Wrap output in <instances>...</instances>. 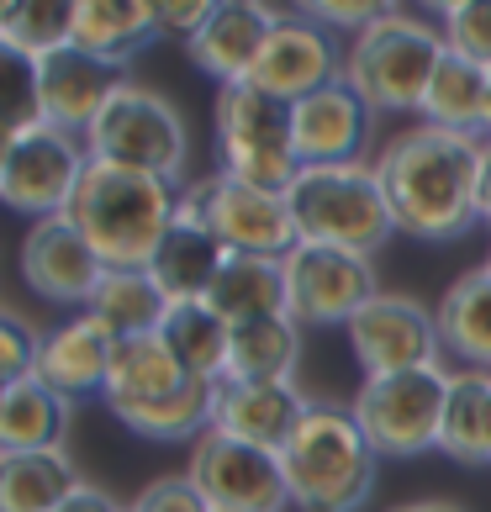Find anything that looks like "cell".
I'll list each match as a JSON object with an SVG mask.
<instances>
[{
  "instance_id": "obj_18",
  "label": "cell",
  "mask_w": 491,
  "mask_h": 512,
  "mask_svg": "<svg viewBox=\"0 0 491 512\" xmlns=\"http://www.w3.org/2000/svg\"><path fill=\"white\" fill-rule=\"evenodd\" d=\"M32 80H37V96H43V122L85 138L96 127L101 106L111 101V90L122 85V74L80 48H59L32 64Z\"/></svg>"
},
{
  "instance_id": "obj_16",
  "label": "cell",
  "mask_w": 491,
  "mask_h": 512,
  "mask_svg": "<svg viewBox=\"0 0 491 512\" xmlns=\"http://www.w3.org/2000/svg\"><path fill=\"white\" fill-rule=\"evenodd\" d=\"M296 132V164L301 169H328V164H370L375 143V111L338 80L317 96L291 106Z\"/></svg>"
},
{
  "instance_id": "obj_9",
  "label": "cell",
  "mask_w": 491,
  "mask_h": 512,
  "mask_svg": "<svg viewBox=\"0 0 491 512\" xmlns=\"http://www.w3.org/2000/svg\"><path fill=\"white\" fill-rule=\"evenodd\" d=\"M180 201L212 227V238L228 254H259V259H286L301 243V227L286 196L259 191V185L233 180L228 169H212V175L191 180L180 191Z\"/></svg>"
},
{
  "instance_id": "obj_2",
  "label": "cell",
  "mask_w": 491,
  "mask_h": 512,
  "mask_svg": "<svg viewBox=\"0 0 491 512\" xmlns=\"http://www.w3.org/2000/svg\"><path fill=\"white\" fill-rule=\"evenodd\" d=\"M64 217L85 233L106 270H148L164 233L180 217V185L90 159Z\"/></svg>"
},
{
  "instance_id": "obj_22",
  "label": "cell",
  "mask_w": 491,
  "mask_h": 512,
  "mask_svg": "<svg viewBox=\"0 0 491 512\" xmlns=\"http://www.w3.org/2000/svg\"><path fill=\"white\" fill-rule=\"evenodd\" d=\"M69 428H74V396L53 391L37 375L0 386V454L64 449Z\"/></svg>"
},
{
  "instance_id": "obj_4",
  "label": "cell",
  "mask_w": 491,
  "mask_h": 512,
  "mask_svg": "<svg viewBox=\"0 0 491 512\" xmlns=\"http://www.w3.org/2000/svg\"><path fill=\"white\" fill-rule=\"evenodd\" d=\"M301 243H323V249H349L375 259L396 233L391 201L381 191L375 164H328V169H301L286 191Z\"/></svg>"
},
{
  "instance_id": "obj_7",
  "label": "cell",
  "mask_w": 491,
  "mask_h": 512,
  "mask_svg": "<svg viewBox=\"0 0 491 512\" xmlns=\"http://www.w3.org/2000/svg\"><path fill=\"white\" fill-rule=\"evenodd\" d=\"M449 375L444 365L402 370V375H365L354 391V423L370 439L381 460H412V454L439 449L444 439V407H449Z\"/></svg>"
},
{
  "instance_id": "obj_5",
  "label": "cell",
  "mask_w": 491,
  "mask_h": 512,
  "mask_svg": "<svg viewBox=\"0 0 491 512\" xmlns=\"http://www.w3.org/2000/svg\"><path fill=\"white\" fill-rule=\"evenodd\" d=\"M439 22H423L412 11H386L375 27H365L344 48V85L370 111H418L433 69L444 59Z\"/></svg>"
},
{
  "instance_id": "obj_41",
  "label": "cell",
  "mask_w": 491,
  "mask_h": 512,
  "mask_svg": "<svg viewBox=\"0 0 491 512\" xmlns=\"http://www.w3.org/2000/svg\"><path fill=\"white\" fill-rule=\"evenodd\" d=\"M481 222L491 227V138H486V159H481Z\"/></svg>"
},
{
  "instance_id": "obj_21",
  "label": "cell",
  "mask_w": 491,
  "mask_h": 512,
  "mask_svg": "<svg viewBox=\"0 0 491 512\" xmlns=\"http://www.w3.org/2000/svg\"><path fill=\"white\" fill-rule=\"evenodd\" d=\"M191 381L196 375L175 359V349L164 344V333H143V338H122L117 344V359H111L101 402L111 407V417H117L127 407L169 402V396H180Z\"/></svg>"
},
{
  "instance_id": "obj_38",
  "label": "cell",
  "mask_w": 491,
  "mask_h": 512,
  "mask_svg": "<svg viewBox=\"0 0 491 512\" xmlns=\"http://www.w3.org/2000/svg\"><path fill=\"white\" fill-rule=\"evenodd\" d=\"M212 6H217V0H159V6H154L159 37H180V43H191V37L206 27Z\"/></svg>"
},
{
  "instance_id": "obj_6",
  "label": "cell",
  "mask_w": 491,
  "mask_h": 512,
  "mask_svg": "<svg viewBox=\"0 0 491 512\" xmlns=\"http://www.w3.org/2000/svg\"><path fill=\"white\" fill-rule=\"evenodd\" d=\"M85 148L96 164L138 169V175L180 185L185 159H191V132H185V117L175 111V101L159 96L154 85H138L122 74V85L111 90V101L101 106L96 127L85 132Z\"/></svg>"
},
{
  "instance_id": "obj_3",
  "label": "cell",
  "mask_w": 491,
  "mask_h": 512,
  "mask_svg": "<svg viewBox=\"0 0 491 512\" xmlns=\"http://www.w3.org/2000/svg\"><path fill=\"white\" fill-rule=\"evenodd\" d=\"M280 470L296 512H365L375 497L381 454L370 449L349 407L312 402L291 444L280 449Z\"/></svg>"
},
{
  "instance_id": "obj_28",
  "label": "cell",
  "mask_w": 491,
  "mask_h": 512,
  "mask_svg": "<svg viewBox=\"0 0 491 512\" xmlns=\"http://www.w3.org/2000/svg\"><path fill=\"white\" fill-rule=\"evenodd\" d=\"M301 365V328L291 317H259L233 328L228 349V375L238 386H291Z\"/></svg>"
},
{
  "instance_id": "obj_34",
  "label": "cell",
  "mask_w": 491,
  "mask_h": 512,
  "mask_svg": "<svg viewBox=\"0 0 491 512\" xmlns=\"http://www.w3.org/2000/svg\"><path fill=\"white\" fill-rule=\"evenodd\" d=\"M439 32L449 53L491 69V0H449L439 11Z\"/></svg>"
},
{
  "instance_id": "obj_13",
  "label": "cell",
  "mask_w": 491,
  "mask_h": 512,
  "mask_svg": "<svg viewBox=\"0 0 491 512\" xmlns=\"http://www.w3.org/2000/svg\"><path fill=\"white\" fill-rule=\"evenodd\" d=\"M338 80H344L338 37L296 6V11L275 16V27H270V37H264V48H259V59H254L243 85H254L259 96H270L280 106H296V101L317 96V90L338 85Z\"/></svg>"
},
{
  "instance_id": "obj_26",
  "label": "cell",
  "mask_w": 491,
  "mask_h": 512,
  "mask_svg": "<svg viewBox=\"0 0 491 512\" xmlns=\"http://www.w3.org/2000/svg\"><path fill=\"white\" fill-rule=\"evenodd\" d=\"M486 111H491V69L460 59V53H444L428 90H423L418 117L428 127H444V132L486 138Z\"/></svg>"
},
{
  "instance_id": "obj_12",
  "label": "cell",
  "mask_w": 491,
  "mask_h": 512,
  "mask_svg": "<svg viewBox=\"0 0 491 512\" xmlns=\"http://www.w3.org/2000/svg\"><path fill=\"white\" fill-rule=\"evenodd\" d=\"M185 476L196 481L212 512H291V486L275 449L238 444L228 433H201Z\"/></svg>"
},
{
  "instance_id": "obj_23",
  "label": "cell",
  "mask_w": 491,
  "mask_h": 512,
  "mask_svg": "<svg viewBox=\"0 0 491 512\" xmlns=\"http://www.w3.org/2000/svg\"><path fill=\"white\" fill-rule=\"evenodd\" d=\"M222 264H228V249H222V243L212 238V227H206L191 206L180 201L175 227L164 233L154 264H148V275L159 280V291L169 296V307H175V301H206V291H212V280H217Z\"/></svg>"
},
{
  "instance_id": "obj_42",
  "label": "cell",
  "mask_w": 491,
  "mask_h": 512,
  "mask_svg": "<svg viewBox=\"0 0 491 512\" xmlns=\"http://www.w3.org/2000/svg\"><path fill=\"white\" fill-rule=\"evenodd\" d=\"M486 138H491V111H486Z\"/></svg>"
},
{
  "instance_id": "obj_8",
  "label": "cell",
  "mask_w": 491,
  "mask_h": 512,
  "mask_svg": "<svg viewBox=\"0 0 491 512\" xmlns=\"http://www.w3.org/2000/svg\"><path fill=\"white\" fill-rule=\"evenodd\" d=\"M217 127V154L222 169L243 185L286 196L301 164H296V132H291V106L259 96L254 85H222L212 106Z\"/></svg>"
},
{
  "instance_id": "obj_27",
  "label": "cell",
  "mask_w": 491,
  "mask_h": 512,
  "mask_svg": "<svg viewBox=\"0 0 491 512\" xmlns=\"http://www.w3.org/2000/svg\"><path fill=\"white\" fill-rule=\"evenodd\" d=\"M206 307L222 312L233 328L259 317H286V264L259 254H228L212 291H206Z\"/></svg>"
},
{
  "instance_id": "obj_31",
  "label": "cell",
  "mask_w": 491,
  "mask_h": 512,
  "mask_svg": "<svg viewBox=\"0 0 491 512\" xmlns=\"http://www.w3.org/2000/svg\"><path fill=\"white\" fill-rule=\"evenodd\" d=\"M439 449L455 465H470V470L491 465V370H455L449 375V407H444Z\"/></svg>"
},
{
  "instance_id": "obj_29",
  "label": "cell",
  "mask_w": 491,
  "mask_h": 512,
  "mask_svg": "<svg viewBox=\"0 0 491 512\" xmlns=\"http://www.w3.org/2000/svg\"><path fill=\"white\" fill-rule=\"evenodd\" d=\"M80 486L69 449L0 454V512H59Z\"/></svg>"
},
{
  "instance_id": "obj_43",
  "label": "cell",
  "mask_w": 491,
  "mask_h": 512,
  "mask_svg": "<svg viewBox=\"0 0 491 512\" xmlns=\"http://www.w3.org/2000/svg\"><path fill=\"white\" fill-rule=\"evenodd\" d=\"M481 264H486V270H491V249H486V259H481Z\"/></svg>"
},
{
  "instance_id": "obj_25",
  "label": "cell",
  "mask_w": 491,
  "mask_h": 512,
  "mask_svg": "<svg viewBox=\"0 0 491 512\" xmlns=\"http://www.w3.org/2000/svg\"><path fill=\"white\" fill-rule=\"evenodd\" d=\"M148 43H159V16L148 0H80L74 11V48L111 69H127Z\"/></svg>"
},
{
  "instance_id": "obj_37",
  "label": "cell",
  "mask_w": 491,
  "mask_h": 512,
  "mask_svg": "<svg viewBox=\"0 0 491 512\" xmlns=\"http://www.w3.org/2000/svg\"><path fill=\"white\" fill-rule=\"evenodd\" d=\"M301 11H307L312 22H323L328 32H333V27H349L354 37H360L365 27L381 22L391 6H381V0H360V6H354V0H317V6H301Z\"/></svg>"
},
{
  "instance_id": "obj_19",
  "label": "cell",
  "mask_w": 491,
  "mask_h": 512,
  "mask_svg": "<svg viewBox=\"0 0 491 512\" xmlns=\"http://www.w3.org/2000/svg\"><path fill=\"white\" fill-rule=\"evenodd\" d=\"M111 359H117V338H111V328L96 322L90 312H74V317L53 322V328L43 333V349H37V370L32 375L80 402V396H90V391H106Z\"/></svg>"
},
{
  "instance_id": "obj_36",
  "label": "cell",
  "mask_w": 491,
  "mask_h": 512,
  "mask_svg": "<svg viewBox=\"0 0 491 512\" xmlns=\"http://www.w3.org/2000/svg\"><path fill=\"white\" fill-rule=\"evenodd\" d=\"M127 512H212V507H206V497L196 491V481L180 470V476H154L127 502Z\"/></svg>"
},
{
  "instance_id": "obj_1",
  "label": "cell",
  "mask_w": 491,
  "mask_h": 512,
  "mask_svg": "<svg viewBox=\"0 0 491 512\" xmlns=\"http://www.w3.org/2000/svg\"><path fill=\"white\" fill-rule=\"evenodd\" d=\"M481 159L486 138L444 127H402L375 154V175L391 201L396 233L423 243H455L481 222Z\"/></svg>"
},
{
  "instance_id": "obj_20",
  "label": "cell",
  "mask_w": 491,
  "mask_h": 512,
  "mask_svg": "<svg viewBox=\"0 0 491 512\" xmlns=\"http://www.w3.org/2000/svg\"><path fill=\"white\" fill-rule=\"evenodd\" d=\"M307 396L291 386H238V381H217V402H212V433H228L238 444L254 449H286L291 433L307 417Z\"/></svg>"
},
{
  "instance_id": "obj_15",
  "label": "cell",
  "mask_w": 491,
  "mask_h": 512,
  "mask_svg": "<svg viewBox=\"0 0 491 512\" xmlns=\"http://www.w3.org/2000/svg\"><path fill=\"white\" fill-rule=\"evenodd\" d=\"M22 280L32 286V296L53 301V307H90V296H96L106 264L101 254L85 243V233L74 227L69 217H43L27 227L22 238Z\"/></svg>"
},
{
  "instance_id": "obj_39",
  "label": "cell",
  "mask_w": 491,
  "mask_h": 512,
  "mask_svg": "<svg viewBox=\"0 0 491 512\" xmlns=\"http://www.w3.org/2000/svg\"><path fill=\"white\" fill-rule=\"evenodd\" d=\"M59 512H127V507H122L117 497H111V491H101V486H90V481H85V486L74 491V497H69Z\"/></svg>"
},
{
  "instance_id": "obj_17",
  "label": "cell",
  "mask_w": 491,
  "mask_h": 512,
  "mask_svg": "<svg viewBox=\"0 0 491 512\" xmlns=\"http://www.w3.org/2000/svg\"><path fill=\"white\" fill-rule=\"evenodd\" d=\"M275 16L280 11L259 6V0H217L212 16H206V27L185 43V59H191L206 80H217V90L243 85L254 59H259V48H264V37L275 27Z\"/></svg>"
},
{
  "instance_id": "obj_11",
  "label": "cell",
  "mask_w": 491,
  "mask_h": 512,
  "mask_svg": "<svg viewBox=\"0 0 491 512\" xmlns=\"http://www.w3.org/2000/svg\"><path fill=\"white\" fill-rule=\"evenodd\" d=\"M280 264H286V317L296 328H349L381 296L375 259L365 254L296 243Z\"/></svg>"
},
{
  "instance_id": "obj_35",
  "label": "cell",
  "mask_w": 491,
  "mask_h": 512,
  "mask_svg": "<svg viewBox=\"0 0 491 512\" xmlns=\"http://www.w3.org/2000/svg\"><path fill=\"white\" fill-rule=\"evenodd\" d=\"M37 349H43V333L22 312H0V386L27 381L37 370Z\"/></svg>"
},
{
  "instance_id": "obj_40",
  "label": "cell",
  "mask_w": 491,
  "mask_h": 512,
  "mask_svg": "<svg viewBox=\"0 0 491 512\" xmlns=\"http://www.w3.org/2000/svg\"><path fill=\"white\" fill-rule=\"evenodd\" d=\"M386 512H465V507L439 502V497H423V502H396V507H386Z\"/></svg>"
},
{
  "instance_id": "obj_30",
  "label": "cell",
  "mask_w": 491,
  "mask_h": 512,
  "mask_svg": "<svg viewBox=\"0 0 491 512\" xmlns=\"http://www.w3.org/2000/svg\"><path fill=\"white\" fill-rule=\"evenodd\" d=\"M96 322H106L111 338H143V333H159L164 317H169V296L159 291V280L148 270H106L96 296L85 307Z\"/></svg>"
},
{
  "instance_id": "obj_32",
  "label": "cell",
  "mask_w": 491,
  "mask_h": 512,
  "mask_svg": "<svg viewBox=\"0 0 491 512\" xmlns=\"http://www.w3.org/2000/svg\"><path fill=\"white\" fill-rule=\"evenodd\" d=\"M164 344L175 349V359L185 370L196 375V381H222L228 375V349H233V322L212 312L206 301H175L164 317Z\"/></svg>"
},
{
  "instance_id": "obj_10",
  "label": "cell",
  "mask_w": 491,
  "mask_h": 512,
  "mask_svg": "<svg viewBox=\"0 0 491 512\" xmlns=\"http://www.w3.org/2000/svg\"><path fill=\"white\" fill-rule=\"evenodd\" d=\"M85 169H90V148L80 132L43 122L22 132V138H6V148H0V201L32 222L64 217Z\"/></svg>"
},
{
  "instance_id": "obj_14",
  "label": "cell",
  "mask_w": 491,
  "mask_h": 512,
  "mask_svg": "<svg viewBox=\"0 0 491 512\" xmlns=\"http://www.w3.org/2000/svg\"><path fill=\"white\" fill-rule=\"evenodd\" d=\"M349 349L365 375H402V370H428L439 365V317L407 291H381L370 307L349 322Z\"/></svg>"
},
{
  "instance_id": "obj_24",
  "label": "cell",
  "mask_w": 491,
  "mask_h": 512,
  "mask_svg": "<svg viewBox=\"0 0 491 512\" xmlns=\"http://www.w3.org/2000/svg\"><path fill=\"white\" fill-rule=\"evenodd\" d=\"M439 344L449 359H460V370H491V270L470 264L444 286L439 307Z\"/></svg>"
},
{
  "instance_id": "obj_33",
  "label": "cell",
  "mask_w": 491,
  "mask_h": 512,
  "mask_svg": "<svg viewBox=\"0 0 491 512\" xmlns=\"http://www.w3.org/2000/svg\"><path fill=\"white\" fill-rule=\"evenodd\" d=\"M74 11H80V0H11V6H0L6 59L37 64L59 48H74Z\"/></svg>"
}]
</instances>
